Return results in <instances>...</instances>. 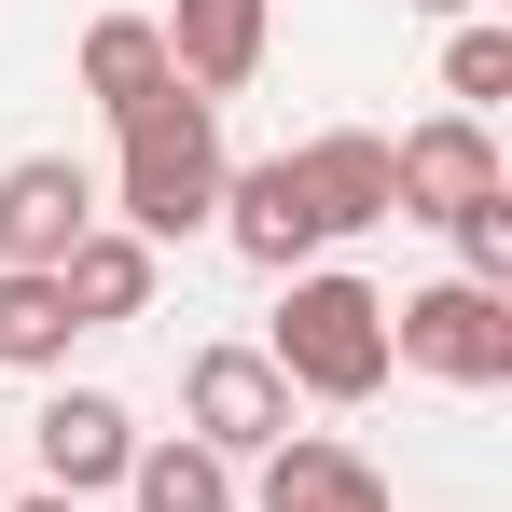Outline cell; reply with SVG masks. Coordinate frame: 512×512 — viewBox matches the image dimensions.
Returning a JSON list of instances; mask_svg holds the SVG:
<instances>
[{
	"label": "cell",
	"mask_w": 512,
	"mask_h": 512,
	"mask_svg": "<svg viewBox=\"0 0 512 512\" xmlns=\"http://www.w3.org/2000/svg\"><path fill=\"white\" fill-rule=\"evenodd\" d=\"M222 180H236L222 111H208V97H167V111H139V125H125V153H111V180H97V208H111L139 250H180V236H208Z\"/></svg>",
	"instance_id": "6da1fadb"
},
{
	"label": "cell",
	"mask_w": 512,
	"mask_h": 512,
	"mask_svg": "<svg viewBox=\"0 0 512 512\" xmlns=\"http://www.w3.org/2000/svg\"><path fill=\"white\" fill-rule=\"evenodd\" d=\"M277 388L291 402H374L388 388V291L374 277H346V263H305V277H277Z\"/></svg>",
	"instance_id": "7a4b0ae2"
},
{
	"label": "cell",
	"mask_w": 512,
	"mask_h": 512,
	"mask_svg": "<svg viewBox=\"0 0 512 512\" xmlns=\"http://www.w3.org/2000/svg\"><path fill=\"white\" fill-rule=\"evenodd\" d=\"M388 374H429V388H512V291H471V277H429L388 305Z\"/></svg>",
	"instance_id": "3957f363"
},
{
	"label": "cell",
	"mask_w": 512,
	"mask_h": 512,
	"mask_svg": "<svg viewBox=\"0 0 512 512\" xmlns=\"http://www.w3.org/2000/svg\"><path fill=\"white\" fill-rule=\"evenodd\" d=\"M180 416H194L208 457H277L291 443V388H277L263 346H194L180 360Z\"/></svg>",
	"instance_id": "277c9868"
},
{
	"label": "cell",
	"mask_w": 512,
	"mask_h": 512,
	"mask_svg": "<svg viewBox=\"0 0 512 512\" xmlns=\"http://www.w3.org/2000/svg\"><path fill=\"white\" fill-rule=\"evenodd\" d=\"M485 194H512V180H499V139H485L471 111H429V125L388 139V222H457V208H485Z\"/></svg>",
	"instance_id": "5b68a950"
},
{
	"label": "cell",
	"mask_w": 512,
	"mask_h": 512,
	"mask_svg": "<svg viewBox=\"0 0 512 512\" xmlns=\"http://www.w3.org/2000/svg\"><path fill=\"white\" fill-rule=\"evenodd\" d=\"M84 236H97V167H70V153L0 167V277H56Z\"/></svg>",
	"instance_id": "8992f818"
},
{
	"label": "cell",
	"mask_w": 512,
	"mask_h": 512,
	"mask_svg": "<svg viewBox=\"0 0 512 512\" xmlns=\"http://www.w3.org/2000/svg\"><path fill=\"white\" fill-rule=\"evenodd\" d=\"M208 222H222V250H236V263H263V277H305V263L333 250V236H319V194H305V167H291V153L236 167Z\"/></svg>",
	"instance_id": "52a82bcc"
},
{
	"label": "cell",
	"mask_w": 512,
	"mask_h": 512,
	"mask_svg": "<svg viewBox=\"0 0 512 512\" xmlns=\"http://www.w3.org/2000/svg\"><path fill=\"white\" fill-rule=\"evenodd\" d=\"M167 28V70H180V97H250L263 84V42H277V0H167L153 14Z\"/></svg>",
	"instance_id": "ba28073f"
},
{
	"label": "cell",
	"mask_w": 512,
	"mask_h": 512,
	"mask_svg": "<svg viewBox=\"0 0 512 512\" xmlns=\"http://www.w3.org/2000/svg\"><path fill=\"white\" fill-rule=\"evenodd\" d=\"M28 443H42V485H56V499H97V485H125L139 416H125L111 388H56V402L28 416Z\"/></svg>",
	"instance_id": "9c48e42d"
},
{
	"label": "cell",
	"mask_w": 512,
	"mask_h": 512,
	"mask_svg": "<svg viewBox=\"0 0 512 512\" xmlns=\"http://www.w3.org/2000/svg\"><path fill=\"white\" fill-rule=\"evenodd\" d=\"M291 167H305V194H319V236H374V222H388V139H374V125L291 139Z\"/></svg>",
	"instance_id": "30bf717a"
},
{
	"label": "cell",
	"mask_w": 512,
	"mask_h": 512,
	"mask_svg": "<svg viewBox=\"0 0 512 512\" xmlns=\"http://www.w3.org/2000/svg\"><path fill=\"white\" fill-rule=\"evenodd\" d=\"M250 512H388V485H374V457H360V443H319V429H291V443L263 457Z\"/></svg>",
	"instance_id": "8fae6325"
},
{
	"label": "cell",
	"mask_w": 512,
	"mask_h": 512,
	"mask_svg": "<svg viewBox=\"0 0 512 512\" xmlns=\"http://www.w3.org/2000/svg\"><path fill=\"white\" fill-rule=\"evenodd\" d=\"M84 97L111 111V125L167 111V97H180V70H167V28H153V14H97V28H84Z\"/></svg>",
	"instance_id": "7c38bea8"
},
{
	"label": "cell",
	"mask_w": 512,
	"mask_h": 512,
	"mask_svg": "<svg viewBox=\"0 0 512 512\" xmlns=\"http://www.w3.org/2000/svg\"><path fill=\"white\" fill-rule=\"evenodd\" d=\"M56 291H70V319H84V333H111V319H153V250H139L125 222H97L84 250L56 263Z\"/></svg>",
	"instance_id": "4fadbf2b"
},
{
	"label": "cell",
	"mask_w": 512,
	"mask_h": 512,
	"mask_svg": "<svg viewBox=\"0 0 512 512\" xmlns=\"http://www.w3.org/2000/svg\"><path fill=\"white\" fill-rule=\"evenodd\" d=\"M125 499L139 512H236V457H208L194 429H180V443H139V457H125Z\"/></svg>",
	"instance_id": "5bb4252c"
},
{
	"label": "cell",
	"mask_w": 512,
	"mask_h": 512,
	"mask_svg": "<svg viewBox=\"0 0 512 512\" xmlns=\"http://www.w3.org/2000/svg\"><path fill=\"white\" fill-rule=\"evenodd\" d=\"M70 333H84V319H70L56 277H0V374H56Z\"/></svg>",
	"instance_id": "9a60e30c"
},
{
	"label": "cell",
	"mask_w": 512,
	"mask_h": 512,
	"mask_svg": "<svg viewBox=\"0 0 512 512\" xmlns=\"http://www.w3.org/2000/svg\"><path fill=\"white\" fill-rule=\"evenodd\" d=\"M443 97L485 125V111L512 97V28H457V42H443Z\"/></svg>",
	"instance_id": "2e32d148"
},
{
	"label": "cell",
	"mask_w": 512,
	"mask_h": 512,
	"mask_svg": "<svg viewBox=\"0 0 512 512\" xmlns=\"http://www.w3.org/2000/svg\"><path fill=\"white\" fill-rule=\"evenodd\" d=\"M443 236H457V277H471V291H512V194H485V208H457Z\"/></svg>",
	"instance_id": "e0dca14e"
},
{
	"label": "cell",
	"mask_w": 512,
	"mask_h": 512,
	"mask_svg": "<svg viewBox=\"0 0 512 512\" xmlns=\"http://www.w3.org/2000/svg\"><path fill=\"white\" fill-rule=\"evenodd\" d=\"M0 512H84V499H56V485H42V499H0Z\"/></svg>",
	"instance_id": "ac0fdd59"
},
{
	"label": "cell",
	"mask_w": 512,
	"mask_h": 512,
	"mask_svg": "<svg viewBox=\"0 0 512 512\" xmlns=\"http://www.w3.org/2000/svg\"><path fill=\"white\" fill-rule=\"evenodd\" d=\"M402 14H457V0H402Z\"/></svg>",
	"instance_id": "d6986e66"
}]
</instances>
